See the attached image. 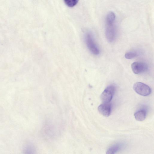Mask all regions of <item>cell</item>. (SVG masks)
<instances>
[{
	"mask_svg": "<svg viewBox=\"0 0 154 154\" xmlns=\"http://www.w3.org/2000/svg\"><path fill=\"white\" fill-rule=\"evenodd\" d=\"M85 41L87 48L93 54L98 55L100 53V50L96 44L93 36L90 32H86L84 36Z\"/></svg>",
	"mask_w": 154,
	"mask_h": 154,
	"instance_id": "6da1fadb",
	"label": "cell"
},
{
	"mask_svg": "<svg viewBox=\"0 0 154 154\" xmlns=\"http://www.w3.org/2000/svg\"><path fill=\"white\" fill-rule=\"evenodd\" d=\"M133 88L137 93L143 96H148L151 92V89L149 86L141 82H137L134 83Z\"/></svg>",
	"mask_w": 154,
	"mask_h": 154,
	"instance_id": "7a4b0ae2",
	"label": "cell"
},
{
	"mask_svg": "<svg viewBox=\"0 0 154 154\" xmlns=\"http://www.w3.org/2000/svg\"><path fill=\"white\" fill-rule=\"evenodd\" d=\"M115 91V87L110 85L106 87L101 94L100 99L103 103H109L112 100Z\"/></svg>",
	"mask_w": 154,
	"mask_h": 154,
	"instance_id": "3957f363",
	"label": "cell"
},
{
	"mask_svg": "<svg viewBox=\"0 0 154 154\" xmlns=\"http://www.w3.org/2000/svg\"><path fill=\"white\" fill-rule=\"evenodd\" d=\"M105 34L106 39L109 42H112L115 39L116 29L115 25L113 24H106Z\"/></svg>",
	"mask_w": 154,
	"mask_h": 154,
	"instance_id": "277c9868",
	"label": "cell"
},
{
	"mask_svg": "<svg viewBox=\"0 0 154 154\" xmlns=\"http://www.w3.org/2000/svg\"><path fill=\"white\" fill-rule=\"evenodd\" d=\"M131 68L134 73L139 74L146 71L148 69V66L145 63L135 62L132 63Z\"/></svg>",
	"mask_w": 154,
	"mask_h": 154,
	"instance_id": "5b68a950",
	"label": "cell"
},
{
	"mask_svg": "<svg viewBox=\"0 0 154 154\" xmlns=\"http://www.w3.org/2000/svg\"><path fill=\"white\" fill-rule=\"evenodd\" d=\"M98 110L100 113L106 117L109 116L111 112V107L110 103H103L98 107Z\"/></svg>",
	"mask_w": 154,
	"mask_h": 154,
	"instance_id": "8992f818",
	"label": "cell"
},
{
	"mask_svg": "<svg viewBox=\"0 0 154 154\" xmlns=\"http://www.w3.org/2000/svg\"><path fill=\"white\" fill-rule=\"evenodd\" d=\"M123 146L124 144L122 143H117L114 144L108 149L106 154H115L122 149Z\"/></svg>",
	"mask_w": 154,
	"mask_h": 154,
	"instance_id": "52a82bcc",
	"label": "cell"
},
{
	"mask_svg": "<svg viewBox=\"0 0 154 154\" xmlns=\"http://www.w3.org/2000/svg\"><path fill=\"white\" fill-rule=\"evenodd\" d=\"M146 116V112L144 109H141L135 112L134 116L136 119L139 121H143L145 120Z\"/></svg>",
	"mask_w": 154,
	"mask_h": 154,
	"instance_id": "ba28073f",
	"label": "cell"
},
{
	"mask_svg": "<svg viewBox=\"0 0 154 154\" xmlns=\"http://www.w3.org/2000/svg\"><path fill=\"white\" fill-rule=\"evenodd\" d=\"M115 18L116 15L115 13L112 11L109 12L106 16V24L114 23Z\"/></svg>",
	"mask_w": 154,
	"mask_h": 154,
	"instance_id": "9c48e42d",
	"label": "cell"
},
{
	"mask_svg": "<svg viewBox=\"0 0 154 154\" xmlns=\"http://www.w3.org/2000/svg\"><path fill=\"white\" fill-rule=\"evenodd\" d=\"M138 55L137 52L134 51H129L126 52L125 55V58L128 59H131L136 57Z\"/></svg>",
	"mask_w": 154,
	"mask_h": 154,
	"instance_id": "30bf717a",
	"label": "cell"
},
{
	"mask_svg": "<svg viewBox=\"0 0 154 154\" xmlns=\"http://www.w3.org/2000/svg\"><path fill=\"white\" fill-rule=\"evenodd\" d=\"M24 154H35V149L31 145H28L26 146L24 150Z\"/></svg>",
	"mask_w": 154,
	"mask_h": 154,
	"instance_id": "8fae6325",
	"label": "cell"
},
{
	"mask_svg": "<svg viewBox=\"0 0 154 154\" xmlns=\"http://www.w3.org/2000/svg\"><path fill=\"white\" fill-rule=\"evenodd\" d=\"M78 0H65L64 2L65 4L68 7H72L78 3Z\"/></svg>",
	"mask_w": 154,
	"mask_h": 154,
	"instance_id": "7c38bea8",
	"label": "cell"
}]
</instances>
